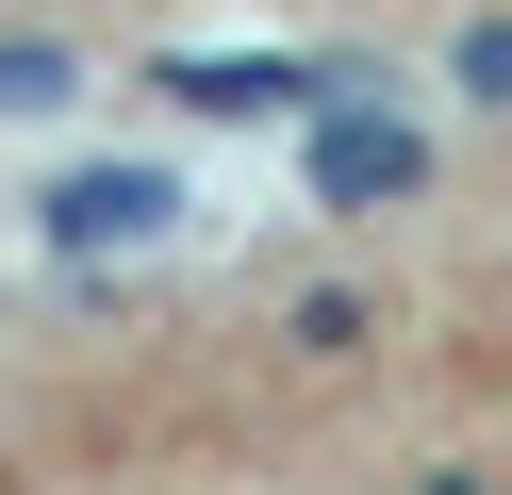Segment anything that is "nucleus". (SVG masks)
I'll return each mask as SVG.
<instances>
[{"label":"nucleus","mask_w":512,"mask_h":495,"mask_svg":"<svg viewBox=\"0 0 512 495\" xmlns=\"http://www.w3.org/2000/svg\"><path fill=\"white\" fill-rule=\"evenodd\" d=\"M413 495H496V462H430V479H413Z\"/></svg>","instance_id":"0eeeda50"},{"label":"nucleus","mask_w":512,"mask_h":495,"mask_svg":"<svg viewBox=\"0 0 512 495\" xmlns=\"http://www.w3.org/2000/svg\"><path fill=\"white\" fill-rule=\"evenodd\" d=\"M281 347H298V363H364V347H380V297H364V281L281 297Z\"/></svg>","instance_id":"39448f33"},{"label":"nucleus","mask_w":512,"mask_h":495,"mask_svg":"<svg viewBox=\"0 0 512 495\" xmlns=\"http://www.w3.org/2000/svg\"><path fill=\"white\" fill-rule=\"evenodd\" d=\"M446 99H479V116L512 99V17H496V0H479L463 33H446Z\"/></svg>","instance_id":"423d86ee"},{"label":"nucleus","mask_w":512,"mask_h":495,"mask_svg":"<svg viewBox=\"0 0 512 495\" xmlns=\"http://www.w3.org/2000/svg\"><path fill=\"white\" fill-rule=\"evenodd\" d=\"M67 99H83V50H67V33H0V132L67 116Z\"/></svg>","instance_id":"20e7f679"},{"label":"nucleus","mask_w":512,"mask_h":495,"mask_svg":"<svg viewBox=\"0 0 512 495\" xmlns=\"http://www.w3.org/2000/svg\"><path fill=\"white\" fill-rule=\"evenodd\" d=\"M298 182H314V215H413V198H430V116L331 83L298 116Z\"/></svg>","instance_id":"f257e3e1"},{"label":"nucleus","mask_w":512,"mask_h":495,"mask_svg":"<svg viewBox=\"0 0 512 495\" xmlns=\"http://www.w3.org/2000/svg\"><path fill=\"white\" fill-rule=\"evenodd\" d=\"M34 231H50L67 264H116V248H166V231H182V165H149V149H83V165H50Z\"/></svg>","instance_id":"f03ea898"},{"label":"nucleus","mask_w":512,"mask_h":495,"mask_svg":"<svg viewBox=\"0 0 512 495\" xmlns=\"http://www.w3.org/2000/svg\"><path fill=\"white\" fill-rule=\"evenodd\" d=\"M149 83H166L182 116H215V132H298L347 66H314V50H182V66H149Z\"/></svg>","instance_id":"7ed1b4c3"}]
</instances>
